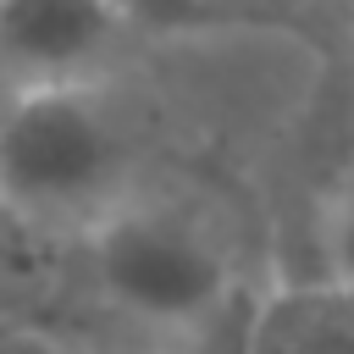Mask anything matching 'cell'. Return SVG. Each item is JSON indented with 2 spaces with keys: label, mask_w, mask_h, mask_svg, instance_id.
<instances>
[{
  "label": "cell",
  "mask_w": 354,
  "mask_h": 354,
  "mask_svg": "<svg viewBox=\"0 0 354 354\" xmlns=\"http://www.w3.org/2000/svg\"><path fill=\"white\" fill-rule=\"evenodd\" d=\"M133 160L138 133L100 77L17 88L0 111V205L39 238L105 221L133 188Z\"/></svg>",
  "instance_id": "cell-1"
},
{
  "label": "cell",
  "mask_w": 354,
  "mask_h": 354,
  "mask_svg": "<svg viewBox=\"0 0 354 354\" xmlns=\"http://www.w3.org/2000/svg\"><path fill=\"white\" fill-rule=\"evenodd\" d=\"M83 266L116 315L149 326H199L232 304V260L216 232L166 205L122 199L83 232Z\"/></svg>",
  "instance_id": "cell-2"
},
{
  "label": "cell",
  "mask_w": 354,
  "mask_h": 354,
  "mask_svg": "<svg viewBox=\"0 0 354 354\" xmlns=\"http://www.w3.org/2000/svg\"><path fill=\"white\" fill-rule=\"evenodd\" d=\"M133 22L105 0H0V88L100 77Z\"/></svg>",
  "instance_id": "cell-3"
},
{
  "label": "cell",
  "mask_w": 354,
  "mask_h": 354,
  "mask_svg": "<svg viewBox=\"0 0 354 354\" xmlns=\"http://www.w3.org/2000/svg\"><path fill=\"white\" fill-rule=\"evenodd\" d=\"M243 343L254 348H354V277L326 271L321 282L277 288L249 310Z\"/></svg>",
  "instance_id": "cell-4"
},
{
  "label": "cell",
  "mask_w": 354,
  "mask_h": 354,
  "mask_svg": "<svg viewBox=\"0 0 354 354\" xmlns=\"http://www.w3.org/2000/svg\"><path fill=\"white\" fill-rule=\"evenodd\" d=\"M105 6H116L133 28H205V22L232 17L216 0H105Z\"/></svg>",
  "instance_id": "cell-5"
},
{
  "label": "cell",
  "mask_w": 354,
  "mask_h": 354,
  "mask_svg": "<svg viewBox=\"0 0 354 354\" xmlns=\"http://www.w3.org/2000/svg\"><path fill=\"white\" fill-rule=\"evenodd\" d=\"M326 260H332V271L354 277V183H348L343 199L332 205V221H326Z\"/></svg>",
  "instance_id": "cell-6"
},
{
  "label": "cell",
  "mask_w": 354,
  "mask_h": 354,
  "mask_svg": "<svg viewBox=\"0 0 354 354\" xmlns=\"http://www.w3.org/2000/svg\"><path fill=\"white\" fill-rule=\"evenodd\" d=\"M17 232H28V227H22V221H17V216L0 205V271L11 266V238H17Z\"/></svg>",
  "instance_id": "cell-7"
},
{
  "label": "cell",
  "mask_w": 354,
  "mask_h": 354,
  "mask_svg": "<svg viewBox=\"0 0 354 354\" xmlns=\"http://www.w3.org/2000/svg\"><path fill=\"white\" fill-rule=\"evenodd\" d=\"M17 337H28V332H22V326H6V321H0V343H17Z\"/></svg>",
  "instance_id": "cell-8"
},
{
  "label": "cell",
  "mask_w": 354,
  "mask_h": 354,
  "mask_svg": "<svg viewBox=\"0 0 354 354\" xmlns=\"http://www.w3.org/2000/svg\"><path fill=\"white\" fill-rule=\"evenodd\" d=\"M6 100H11V94H6V88H0V111H6Z\"/></svg>",
  "instance_id": "cell-9"
},
{
  "label": "cell",
  "mask_w": 354,
  "mask_h": 354,
  "mask_svg": "<svg viewBox=\"0 0 354 354\" xmlns=\"http://www.w3.org/2000/svg\"><path fill=\"white\" fill-rule=\"evenodd\" d=\"M216 6H221V0H216Z\"/></svg>",
  "instance_id": "cell-10"
}]
</instances>
